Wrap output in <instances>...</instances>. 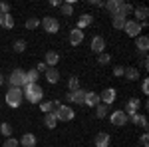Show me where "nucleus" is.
I'll list each match as a JSON object with an SVG mask.
<instances>
[{
  "mask_svg": "<svg viewBox=\"0 0 149 147\" xmlns=\"http://www.w3.org/2000/svg\"><path fill=\"white\" fill-rule=\"evenodd\" d=\"M22 93L26 98V102H30V103H40L42 98H44V90H42L40 84H26L22 88Z\"/></svg>",
  "mask_w": 149,
  "mask_h": 147,
  "instance_id": "obj_1",
  "label": "nucleus"
},
{
  "mask_svg": "<svg viewBox=\"0 0 149 147\" xmlns=\"http://www.w3.org/2000/svg\"><path fill=\"white\" fill-rule=\"evenodd\" d=\"M22 102H24L22 88H8V91H6V103L10 107H20Z\"/></svg>",
  "mask_w": 149,
  "mask_h": 147,
  "instance_id": "obj_2",
  "label": "nucleus"
},
{
  "mask_svg": "<svg viewBox=\"0 0 149 147\" xmlns=\"http://www.w3.org/2000/svg\"><path fill=\"white\" fill-rule=\"evenodd\" d=\"M54 113H56L58 121H72V119L76 117V111H74L70 105H60V107L54 109Z\"/></svg>",
  "mask_w": 149,
  "mask_h": 147,
  "instance_id": "obj_3",
  "label": "nucleus"
},
{
  "mask_svg": "<svg viewBox=\"0 0 149 147\" xmlns=\"http://www.w3.org/2000/svg\"><path fill=\"white\" fill-rule=\"evenodd\" d=\"M8 88H24V70L16 68L8 78Z\"/></svg>",
  "mask_w": 149,
  "mask_h": 147,
  "instance_id": "obj_4",
  "label": "nucleus"
},
{
  "mask_svg": "<svg viewBox=\"0 0 149 147\" xmlns=\"http://www.w3.org/2000/svg\"><path fill=\"white\" fill-rule=\"evenodd\" d=\"M109 121H111L115 127H123V125L129 121V117L125 115V111H123V109H115V111L109 113Z\"/></svg>",
  "mask_w": 149,
  "mask_h": 147,
  "instance_id": "obj_5",
  "label": "nucleus"
},
{
  "mask_svg": "<svg viewBox=\"0 0 149 147\" xmlns=\"http://www.w3.org/2000/svg\"><path fill=\"white\" fill-rule=\"evenodd\" d=\"M42 28L46 30L48 34H56L58 30H60V22L54 16H46V18H42Z\"/></svg>",
  "mask_w": 149,
  "mask_h": 147,
  "instance_id": "obj_6",
  "label": "nucleus"
},
{
  "mask_svg": "<svg viewBox=\"0 0 149 147\" xmlns=\"http://www.w3.org/2000/svg\"><path fill=\"white\" fill-rule=\"evenodd\" d=\"M123 32H125L127 36H131V38H137L139 32H141V26H139V22H135V20H127L125 26H123Z\"/></svg>",
  "mask_w": 149,
  "mask_h": 147,
  "instance_id": "obj_7",
  "label": "nucleus"
},
{
  "mask_svg": "<svg viewBox=\"0 0 149 147\" xmlns=\"http://www.w3.org/2000/svg\"><path fill=\"white\" fill-rule=\"evenodd\" d=\"M90 48H92L93 54H97V56H100V54H103V52H105V40H103L102 36H93Z\"/></svg>",
  "mask_w": 149,
  "mask_h": 147,
  "instance_id": "obj_8",
  "label": "nucleus"
},
{
  "mask_svg": "<svg viewBox=\"0 0 149 147\" xmlns=\"http://www.w3.org/2000/svg\"><path fill=\"white\" fill-rule=\"evenodd\" d=\"M139 107H141V102H139L137 98H131V100H127V103H125V115L127 117H131V115H135V113L139 111Z\"/></svg>",
  "mask_w": 149,
  "mask_h": 147,
  "instance_id": "obj_9",
  "label": "nucleus"
},
{
  "mask_svg": "<svg viewBox=\"0 0 149 147\" xmlns=\"http://www.w3.org/2000/svg\"><path fill=\"white\" fill-rule=\"evenodd\" d=\"M100 102L105 103V105H111L115 102V90L113 88H105V90L100 93Z\"/></svg>",
  "mask_w": 149,
  "mask_h": 147,
  "instance_id": "obj_10",
  "label": "nucleus"
},
{
  "mask_svg": "<svg viewBox=\"0 0 149 147\" xmlns=\"http://www.w3.org/2000/svg\"><path fill=\"white\" fill-rule=\"evenodd\" d=\"M86 90H76V91H70L68 93V102H74L78 105H84V100H86Z\"/></svg>",
  "mask_w": 149,
  "mask_h": 147,
  "instance_id": "obj_11",
  "label": "nucleus"
},
{
  "mask_svg": "<svg viewBox=\"0 0 149 147\" xmlns=\"http://www.w3.org/2000/svg\"><path fill=\"white\" fill-rule=\"evenodd\" d=\"M121 4H123L121 0H107V2L103 4V8L109 12L111 16H115V14H119V12H121Z\"/></svg>",
  "mask_w": 149,
  "mask_h": 147,
  "instance_id": "obj_12",
  "label": "nucleus"
},
{
  "mask_svg": "<svg viewBox=\"0 0 149 147\" xmlns=\"http://www.w3.org/2000/svg\"><path fill=\"white\" fill-rule=\"evenodd\" d=\"M81 42H84V30L72 28V30H70V44L72 46H80Z\"/></svg>",
  "mask_w": 149,
  "mask_h": 147,
  "instance_id": "obj_13",
  "label": "nucleus"
},
{
  "mask_svg": "<svg viewBox=\"0 0 149 147\" xmlns=\"http://www.w3.org/2000/svg\"><path fill=\"white\" fill-rule=\"evenodd\" d=\"M58 62H60V54L54 52V50H48L46 52V60H44V64H46L48 68H56Z\"/></svg>",
  "mask_w": 149,
  "mask_h": 147,
  "instance_id": "obj_14",
  "label": "nucleus"
},
{
  "mask_svg": "<svg viewBox=\"0 0 149 147\" xmlns=\"http://www.w3.org/2000/svg\"><path fill=\"white\" fill-rule=\"evenodd\" d=\"M109 141H111V137H109V133H105V131H100L95 135V139H93L95 147H109Z\"/></svg>",
  "mask_w": 149,
  "mask_h": 147,
  "instance_id": "obj_15",
  "label": "nucleus"
},
{
  "mask_svg": "<svg viewBox=\"0 0 149 147\" xmlns=\"http://www.w3.org/2000/svg\"><path fill=\"white\" fill-rule=\"evenodd\" d=\"M133 14H135V22H147V16H149L147 6H137V8H133Z\"/></svg>",
  "mask_w": 149,
  "mask_h": 147,
  "instance_id": "obj_16",
  "label": "nucleus"
},
{
  "mask_svg": "<svg viewBox=\"0 0 149 147\" xmlns=\"http://www.w3.org/2000/svg\"><path fill=\"white\" fill-rule=\"evenodd\" d=\"M100 102V93H95V91H88L86 93V100H84V105H90V107H95Z\"/></svg>",
  "mask_w": 149,
  "mask_h": 147,
  "instance_id": "obj_17",
  "label": "nucleus"
},
{
  "mask_svg": "<svg viewBox=\"0 0 149 147\" xmlns=\"http://www.w3.org/2000/svg\"><path fill=\"white\" fill-rule=\"evenodd\" d=\"M135 48H137L141 54H147L149 38H147V36H137V38H135Z\"/></svg>",
  "mask_w": 149,
  "mask_h": 147,
  "instance_id": "obj_18",
  "label": "nucleus"
},
{
  "mask_svg": "<svg viewBox=\"0 0 149 147\" xmlns=\"http://www.w3.org/2000/svg\"><path fill=\"white\" fill-rule=\"evenodd\" d=\"M38 78H40V74L36 70H26L24 72V86L26 84H38Z\"/></svg>",
  "mask_w": 149,
  "mask_h": 147,
  "instance_id": "obj_19",
  "label": "nucleus"
},
{
  "mask_svg": "<svg viewBox=\"0 0 149 147\" xmlns=\"http://www.w3.org/2000/svg\"><path fill=\"white\" fill-rule=\"evenodd\" d=\"M44 76H46L48 84H58V79H60V72H58V68H48L46 72H44Z\"/></svg>",
  "mask_w": 149,
  "mask_h": 147,
  "instance_id": "obj_20",
  "label": "nucleus"
},
{
  "mask_svg": "<svg viewBox=\"0 0 149 147\" xmlns=\"http://www.w3.org/2000/svg\"><path fill=\"white\" fill-rule=\"evenodd\" d=\"M44 125H46L48 129H54L58 125V119H56V113H54V109L50 113H44Z\"/></svg>",
  "mask_w": 149,
  "mask_h": 147,
  "instance_id": "obj_21",
  "label": "nucleus"
},
{
  "mask_svg": "<svg viewBox=\"0 0 149 147\" xmlns=\"http://www.w3.org/2000/svg\"><path fill=\"white\" fill-rule=\"evenodd\" d=\"M125 22H127V18L123 16V14H115V16H111V24H113L115 30H123Z\"/></svg>",
  "mask_w": 149,
  "mask_h": 147,
  "instance_id": "obj_22",
  "label": "nucleus"
},
{
  "mask_svg": "<svg viewBox=\"0 0 149 147\" xmlns=\"http://www.w3.org/2000/svg\"><path fill=\"white\" fill-rule=\"evenodd\" d=\"M22 147H34L36 145V135L34 133H24L22 135V139L18 141Z\"/></svg>",
  "mask_w": 149,
  "mask_h": 147,
  "instance_id": "obj_23",
  "label": "nucleus"
},
{
  "mask_svg": "<svg viewBox=\"0 0 149 147\" xmlns=\"http://www.w3.org/2000/svg\"><path fill=\"white\" fill-rule=\"evenodd\" d=\"M129 121H131V123H135V125H139V127H143V129H147V117H145V115H141V113L131 115V117H129Z\"/></svg>",
  "mask_w": 149,
  "mask_h": 147,
  "instance_id": "obj_24",
  "label": "nucleus"
},
{
  "mask_svg": "<svg viewBox=\"0 0 149 147\" xmlns=\"http://www.w3.org/2000/svg\"><path fill=\"white\" fill-rule=\"evenodd\" d=\"M0 26L6 28V30H12L14 28V18L10 14H0Z\"/></svg>",
  "mask_w": 149,
  "mask_h": 147,
  "instance_id": "obj_25",
  "label": "nucleus"
},
{
  "mask_svg": "<svg viewBox=\"0 0 149 147\" xmlns=\"http://www.w3.org/2000/svg\"><path fill=\"white\" fill-rule=\"evenodd\" d=\"M93 22V16L92 14H81L80 18H78V30H84L86 26H90Z\"/></svg>",
  "mask_w": 149,
  "mask_h": 147,
  "instance_id": "obj_26",
  "label": "nucleus"
},
{
  "mask_svg": "<svg viewBox=\"0 0 149 147\" xmlns=\"http://www.w3.org/2000/svg\"><path fill=\"white\" fill-rule=\"evenodd\" d=\"M123 76L129 82H135V79H139V70L137 68H123Z\"/></svg>",
  "mask_w": 149,
  "mask_h": 147,
  "instance_id": "obj_27",
  "label": "nucleus"
},
{
  "mask_svg": "<svg viewBox=\"0 0 149 147\" xmlns=\"http://www.w3.org/2000/svg\"><path fill=\"white\" fill-rule=\"evenodd\" d=\"M95 115H97L100 119H103V117L107 115V105H105V103H97V105H95Z\"/></svg>",
  "mask_w": 149,
  "mask_h": 147,
  "instance_id": "obj_28",
  "label": "nucleus"
},
{
  "mask_svg": "<svg viewBox=\"0 0 149 147\" xmlns=\"http://www.w3.org/2000/svg\"><path fill=\"white\" fill-rule=\"evenodd\" d=\"M12 129H14V127H12L10 123H2V125H0V133L6 137V139H8V137H12Z\"/></svg>",
  "mask_w": 149,
  "mask_h": 147,
  "instance_id": "obj_29",
  "label": "nucleus"
},
{
  "mask_svg": "<svg viewBox=\"0 0 149 147\" xmlns=\"http://www.w3.org/2000/svg\"><path fill=\"white\" fill-rule=\"evenodd\" d=\"M68 88H70V91H76V90H80V79L76 78V76H72V78L68 79Z\"/></svg>",
  "mask_w": 149,
  "mask_h": 147,
  "instance_id": "obj_30",
  "label": "nucleus"
},
{
  "mask_svg": "<svg viewBox=\"0 0 149 147\" xmlns=\"http://www.w3.org/2000/svg\"><path fill=\"white\" fill-rule=\"evenodd\" d=\"M60 10H62L64 16H72V14H74V6L68 4V2H64V4H60Z\"/></svg>",
  "mask_w": 149,
  "mask_h": 147,
  "instance_id": "obj_31",
  "label": "nucleus"
},
{
  "mask_svg": "<svg viewBox=\"0 0 149 147\" xmlns=\"http://www.w3.org/2000/svg\"><path fill=\"white\" fill-rule=\"evenodd\" d=\"M24 26H26V28H28V30H36V28H38V26H40V20H38V18H28V20H26V24H24Z\"/></svg>",
  "mask_w": 149,
  "mask_h": 147,
  "instance_id": "obj_32",
  "label": "nucleus"
},
{
  "mask_svg": "<svg viewBox=\"0 0 149 147\" xmlns=\"http://www.w3.org/2000/svg\"><path fill=\"white\" fill-rule=\"evenodd\" d=\"M109 62H111V56H109L107 52H103V54H100V56H97V64H102V66L109 64Z\"/></svg>",
  "mask_w": 149,
  "mask_h": 147,
  "instance_id": "obj_33",
  "label": "nucleus"
},
{
  "mask_svg": "<svg viewBox=\"0 0 149 147\" xmlns=\"http://www.w3.org/2000/svg\"><path fill=\"white\" fill-rule=\"evenodd\" d=\"M14 50L16 52H24L26 50V40H16L14 42Z\"/></svg>",
  "mask_w": 149,
  "mask_h": 147,
  "instance_id": "obj_34",
  "label": "nucleus"
},
{
  "mask_svg": "<svg viewBox=\"0 0 149 147\" xmlns=\"http://www.w3.org/2000/svg\"><path fill=\"white\" fill-rule=\"evenodd\" d=\"M131 12H133V6H131V4H125V2H123V4H121V12H119V14H123V16L127 18V14H131Z\"/></svg>",
  "mask_w": 149,
  "mask_h": 147,
  "instance_id": "obj_35",
  "label": "nucleus"
},
{
  "mask_svg": "<svg viewBox=\"0 0 149 147\" xmlns=\"http://www.w3.org/2000/svg\"><path fill=\"white\" fill-rule=\"evenodd\" d=\"M20 143H18V139H14V137H8L4 143H2V147H18Z\"/></svg>",
  "mask_w": 149,
  "mask_h": 147,
  "instance_id": "obj_36",
  "label": "nucleus"
},
{
  "mask_svg": "<svg viewBox=\"0 0 149 147\" xmlns=\"http://www.w3.org/2000/svg\"><path fill=\"white\" fill-rule=\"evenodd\" d=\"M0 14H10V4L8 2H0Z\"/></svg>",
  "mask_w": 149,
  "mask_h": 147,
  "instance_id": "obj_37",
  "label": "nucleus"
},
{
  "mask_svg": "<svg viewBox=\"0 0 149 147\" xmlns=\"http://www.w3.org/2000/svg\"><path fill=\"white\" fill-rule=\"evenodd\" d=\"M139 143H141V147H147V145H149V137H147V133H143V135L139 137Z\"/></svg>",
  "mask_w": 149,
  "mask_h": 147,
  "instance_id": "obj_38",
  "label": "nucleus"
},
{
  "mask_svg": "<svg viewBox=\"0 0 149 147\" xmlns=\"http://www.w3.org/2000/svg\"><path fill=\"white\" fill-rule=\"evenodd\" d=\"M141 91H143L145 95L149 93V82H147V79H143V82H141Z\"/></svg>",
  "mask_w": 149,
  "mask_h": 147,
  "instance_id": "obj_39",
  "label": "nucleus"
},
{
  "mask_svg": "<svg viewBox=\"0 0 149 147\" xmlns=\"http://www.w3.org/2000/svg\"><path fill=\"white\" fill-rule=\"evenodd\" d=\"M113 76H115V78L123 76V68H121V66H115V68H113Z\"/></svg>",
  "mask_w": 149,
  "mask_h": 147,
  "instance_id": "obj_40",
  "label": "nucleus"
},
{
  "mask_svg": "<svg viewBox=\"0 0 149 147\" xmlns=\"http://www.w3.org/2000/svg\"><path fill=\"white\" fill-rule=\"evenodd\" d=\"M36 72H38V74H40V72H46V70H48V66H46V64H44V62H40V64H38V66H36Z\"/></svg>",
  "mask_w": 149,
  "mask_h": 147,
  "instance_id": "obj_41",
  "label": "nucleus"
},
{
  "mask_svg": "<svg viewBox=\"0 0 149 147\" xmlns=\"http://www.w3.org/2000/svg\"><path fill=\"white\" fill-rule=\"evenodd\" d=\"M90 2H92L93 6H103V4H105V2H102V0H90Z\"/></svg>",
  "mask_w": 149,
  "mask_h": 147,
  "instance_id": "obj_42",
  "label": "nucleus"
},
{
  "mask_svg": "<svg viewBox=\"0 0 149 147\" xmlns=\"http://www.w3.org/2000/svg\"><path fill=\"white\" fill-rule=\"evenodd\" d=\"M141 68H145V70L149 68V64H147V56H145L143 60H141Z\"/></svg>",
  "mask_w": 149,
  "mask_h": 147,
  "instance_id": "obj_43",
  "label": "nucleus"
},
{
  "mask_svg": "<svg viewBox=\"0 0 149 147\" xmlns=\"http://www.w3.org/2000/svg\"><path fill=\"white\" fill-rule=\"evenodd\" d=\"M4 84V76H2V72H0V86Z\"/></svg>",
  "mask_w": 149,
  "mask_h": 147,
  "instance_id": "obj_44",
  "label": "nucleus"
}]
</instances>
